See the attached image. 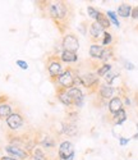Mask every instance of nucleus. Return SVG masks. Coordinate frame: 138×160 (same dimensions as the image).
I'll list each match as a JSON object with an SVG mask.
<instances>
[{"instance_id":"25","label":"nucleus","mask_w":138,"mask_h":160,"mask_svg":"<svg viewBox=\"0 0 138 160\" xmlns=\"http://www.w3.org/2000/svg\"><path fill=\"white\" fill-rule=\"evenodd\" d=\"M33 159L35 160H47V158H46V155L41 151L40 149H36L35 150V156H33Z\"/></svg>"},{"instance_id":"18","label":"nucleus","mask_w":138,"mask_h":160,"mask_svg":"<svg viewBox=\"0 0 138 160\" xmlns=\"http://www.w3.org/2000/svg\"><path fill=\"white\" fill-rule=\"evenodd\" d=\"M59 100L64 104V105H73V100H72V98L68 95V92L65 91V92H59Z\"/></svg>"},{"instance_id":"1","label":"nucleus","mask_w":138,"mask_h":160,"mask_svg":"<svg viewBox=\"0 0 138 160\" xmlns=\"http://www.w3.org/2000/svg\"><path fill=\"white\" fill-rule=\"evenodd\" d=\"M59 159L60 160H73L74 159V148L69 141H64L59 148Z\"/></svg>"},{"instance_id":"27","label":"nucleus","mask_w":138,"mask_h":160,"mask_svg":"<svg viewBox=\"0 0 138 160\" xmlns=\"http://www.w3.org/2000/svg\"><path fill=\"white\" fill-rule=\"evenodd\" d=\"M42 145L45 146V148H54V145H55V142H54V140L50 137V136H47L44 141H42Z\"/></svg>"},{"instance_id":"21","label":"nucleus","mask_w":138,"mask_h":160,"mask_svg":"<svg viewBox=\"0 0 138 160\" xmlns=\"http://www.w3.org/2000/svg\"><path fill=\"white\" fill-rule=\"evenodd\" d=\"M110 71H111V65L110 64H104L102 67H100L97 71V76H106Z\"/></svg>"},{"instance_id":"26","label":"nucleus","mask_w":138,"mask_h":160,"mask_svg":"<svg viewBox=\"0 0 138 160\" xmlns=\"http://www.w3.org/2000/svg\"><path fill=\"white\" fill-rule=\"evenodd\" d=\"M111 41H113L111 35H110L109 32H104V40H102V44H104L105 46H107V45L111 44Z\"/></svg>"},{"instance_id":"32","label":"nucleus","mask_w":138,"mask_h":160,"mask_svg":"<svg viewBox=\"0 0 138 160\" xmlns=\"http://www.w3.org/2000/svg\"><path fill=\"white\" fill-rule=\"evenodd\" d=\"M0 160H18L16 158H9V156H3V158H0Z\"/></svg>"},{"instance_id":"5","label":"nucleus","mask_w":138,"mask_h":160,"mask_svg":"<svg viewBox=\"0 0 138 160\" xmlns=\"http://www.w3.org/2000/svg\"><path fill=\"white\" fill-rule=\"evenodd\" d=\"M67 92H68V95L72 98L73 104L76 106H82V105H83V99L85 98H83V94H82V91L79 88L72 87V88H68Z\"/></svg>"},{"instance_id":"8","label":"nucleus","mask_w":138,"mask_h":160,"mask_svg":"<svg viewBox=\"0 0 138 160\" xmlns=\"http://www.w3.org/2000/svg\"><path fill=\"white\" fill-rule=\"evenodd\" d=\"M121 109H123V101H121V99L114 98V99L110 100V102H109V110L113 114H116Z\"/></svg>"},{"instance_id":"19","label":"nucleus","mask_w":138,"mask_h":160,"mask_svg":"<svg viewBox=\"0 0 138 160\" xmlns=\"http://www.w3.org/2000/svg\"><path fill=\"white\" fill-rule=\"evenodd\" d=\"M63 131H64V133H67V135H69V136H74L78 129H77V126H74L72 123H65Z\"/></svg>"},{"instance_id":"20","label":"nucleus","mask_w":138,"mask_h":160,"mask_svg":"<svg viewBox=\"0 0 138 160\" xmlns=\"http://www.w3.org/2000/svg\"><path fill=\"white\" fill-rule=\"evenodd\" d=\"M96 22H97L102 28H107L109 26H110V21L102 14V13H100V14H99V17H97V19H96Z\"/></svg>"},{"instance_id":"6","label":"nucleus","mask_w":138,"mask_h":160,"mask_svg":"<svg viewBox=\"0 0 138 160\" xmlns=\"http://www.w3.org/2000/svg\"><path fill=\"white\" fill-rule=\"evenodd\" d=\"M50 14L54 18H63L67 14V8L63 3H54L50 5Z\"/></svg>"},{"instance_id":"9","label":"nucleus","mask_w":138,"mask_h":160,"mask_svg":"<svg viewBox=\"0 0 138 160\" xmlns=\"http://www.w3.org/2000/svg\"><path fill=\"white\" fill-rule=\"evenodd\" d=\"M81 83L85 85L86 87H90L93 83H97V76L92 73H86L81 77Z\"/></svg>"},{"instance_id":"14","label":"nucleus","mask_w":138,"mask_h":160,"mask_svg":"<svg viewBox=\"0 0 138 160\" xmlns=\"http://www.w3.org/2000/svg\"><path fill=\"white\" fill-rule=\"evenodd\" d=\"M62 60L63 62H67V63H74L77 62V54L76 52H72V51H63L62 54Z\"/></svg>"},{"instance_id":"4","label":"nucleus","mask_w":138,"mask_h":160,"mask_svg":"<svg viewBox=\"0 0 138 160\" xmlns=\"http://www.w3.org/2000/svg\"><path fill=\"white\" fill-rule=\"evenodd\" d=\"M7 124H8V127L10 128V129H18V128H21L22 126H23V118H22V115L21 114H18V113H12L8 118H7Z\"/></svg>"},{"instance_id":"2","label":"nucleus","mask_w":138,"mask_h":160,"mask_svg":"<svg viewBox=\"0 0 138 160\" xmlns=\"http://www.w3.org/2000/svg\"><path fill=\"white\" fill-rule=\"evenodd\" d=\"M63 46H64L65 51L76 52V51L78 50V48H79L77 37L73 36V35H67V36L63 38Z\"/></svg>"},{"instance_id":"12","label":"nucleus","mask_w":138,"mask_h":160,"mask_svg":"<svg viewBox=\"0 0 138 160\" xmlns=\"http://www.w3.org/2000/svg\"><path fill=\"white\" fill-rule=\"evenodd\" d=\"M132 9L133 8L131 5H128V4H121L118 8V14L120 17H123V18H128L132 14Z\"/></svg>"},{"instance_id":"10","label":"nucleus","mask_w":138,"mask_h":160,"mask_svg":"<svg viewBox=\"0 0 138 160\" xmlns=\"http://www.w3.org/2000/svg\"><path fill=\"white\" fill-rule=\"evenodd\" d=\"M90 33L93 38H99L101 35H104V28L97 22H95V23L91 24V27H90Z\"/></svg>"},{"instance_id":"16","label":"nucleus","mask_w":138,"mask_h":160,"mask_svg":"<svg viewBox=\"0 0 138 160\" xmlns=\"http://www.w3.org/2000/svg\"><path fill=\"white\" fill-rule=\"evenodd\" d=\"M114 88L113 87H110V86H101L100 88V94L104 99H110V98H113L114 95Z\"/></svg>"},{"instance_id":"15","label":"nucleus","mask_w":138,"mask_h":160,"mask_svg":"<svg viewBox=\"0 0 138 160\" xmlns=\"http://www.w3.org/2000/svg\"><path fill=\"white\" fill-rule=\"evenodd\" d=\"M12 114V106L7 102L0 104V118H8Z\"/></svg>"},{"instance_id":"31","label":"nucleus","mask_w":138,"mask_h":160,"mask_svg":"<svg viewBox=\"0 0 138 160\" xmlns=\"http://www.w3.org/2000/svg\"><path fill=\"white\" fill-rule=\"evenodd\" d=\"M128 141H129L128 138H123V137H120V140H119V142H120V145H121V146L127 145V143H128Z\"/></svg>"},{"instance_id":"33","label":"nucleus","mask_w":138,"mask_h":160,"mask_svg":"<svg viewBox=\"0 0 138 160\" xmlns=\"http://www.w3.org/2000/svg\"><path fill=\"white\" fill-rule=\"evenodd\" d=\"M0 100H2V98H0Z\"/></svg>"},{"instance_id":"30","label":"nucleus","mask_w":138,"mask_h":160,"mask_svg":"<svg viewBox=\"0 0 138 160\" xmlns=\"http://www.w3.org/2000/svg\"><path fill=\"white\" fill-rule=\"evenodd\" d=\"M124 63H126V64H124V67H126V68L127 69H129V71H132V69H134V65L132 64V63H129V62H124Z\"/></svg>"},{"instance_id":"11","label":"nucleus","mask_w":138,"mask_h":160,"mask_svg":"<svg viewBox=\"0 0 138 160\" xmlns=\"http://www.w3.org/2000/svg\"><path fill=\"white\" fill-rule=\"evenodd\" d=\"M49 73L51 77H57L62 74V65L59 62H52L49 64Z\"/></svg>"},{"instance_id":"28","label":"nucleus","mask_w":138,"mask_h":160,"mask_svg":"<svg viewBox=\"0 0 138 160\" xmlns=\"http://www.w3.org/2000/svg\"><path fill=\"white\" fill-rule=\"evenodd\" d=\"M17 64L21 67L22 69H27V68H28V65H27V63L24 60H17Z\"/></svg>"},{"instance_id":"3","label":"nucleus","mask_w":138,"mask_h":160,"mask_svg":"<svg viewBox=\"0 0 138 160\" xmlns=\"http://www.w3.org/2000/svg\"><path fill=\"white\" fill-rule=\"evenodd\" d=\"M74 77H73V74H72V72L71 71H65L64 73H62L59 77H58V82L63 86V87H65V88H72L73 86H74Z\"/></svg>"},{"instance_id":"23","label":"nucleus","mask_w":138,"mask_h":160,"mask_svg":"<svg viewBox=\"0 0 138 160\" xmlns=\"http://www.w3.org/2000/svg\"><path fill=\"white\" fill-rule=\"evenodd\" d=\"M87 12H88V16H90L91 18H93L95 21L97 19V17H99V14H100V12H99L97 9L92 8V7H88V8H87Z\"/></svg>"},{"instance_id":"7","label":"nucleus","mask_w":138,"mask_h":160,"mask_svg":"<svg viewBox=\"0 0 138 160\" xmlns=\"http://www.w3.org/2000/svg\"><path fill=\"white\" fill-rule=\"evenodd\" d=\"M5 150H7V152H9L10 155L17 156V158H19V159H27V156H28V154H27L26 151H23L22 149H19L18 146H14V145H8V146H5Z\"/></svg>"},{"instance_id":"17","label":"nucleus","mask_w":138,"mask_h":160,"mask_svg":"<svg viewBox=\"0 0 138 160\" xmlns=\"http://www.w3.org/2000/svg\"><path fill=\"white\" fill-rule=\"evenodd\" d=\"M126 119H127V113H126V110H124V109H121L120 112L114 114V124L119 126V124H121L124 121H126Z\"/></svg>"},{"instance_id":"13","label":"nucleus","mask_w":138,"mask_h":160,"mask_svg":"<svg viewBox=\"0 0 138 160\" xmlns=\"http://www.w3.org/2000/svg\"><path fill=\"white\" fill-rule=\"evenodd\" d=\"M102 52H104V48L100 46V45H92L90 48V55L95 59H100Z\"/></svg>"},{"instance_id":"24","label":"nucleus","mask_w":138,"mask_h":160,"mask_svg":"<svg viewBox=\"0 0 138 160\" xmlns=\"http://www.w3.org/2000/svg\"><path fill=\"white\" fill-rule=\"evenodd\" d=\"M113 57V50L111 49H104V52H102V55H101V60H104V62H106L107 59H110Z\"/></svg>"},{"instance_id":"22","label":"nucleus","mask_w":138,"mask_h":160,"mask_svg":"<svg viewBox=\"0 0 138 160\" xmlns=\"http://www.w3.org/2000/svg\"><path fill=\"white\" fill-rule=\"evenodd\" d=\"M107 17H109V19H110V21H111V22H113V23L116 26V27H120V23H119L118 18H116V14H115L114 12L109 10V12H107Z\"/></svg>"},{"instance_id":"29","label":"nucleus","mask_w":138,"mask_h":160,"mask_svg":"<svg viewBox=\"0 0 138 160\" xmlns=\"http://www.w3.org/2000/svg\"><path fill=\"white\" fill-rule=\"evenodd\" d=\"M134 19H138V7H136V8H133L132 9V14H131Z\"/></svg>"}]
</instances>
